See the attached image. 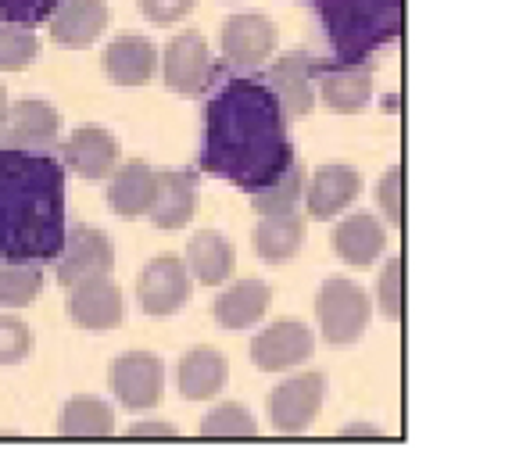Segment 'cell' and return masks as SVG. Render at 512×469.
Segmentation results:
<instances>
[{
	"label": "cell",
	"mask_w": 512,
	"mask_h": 469,
	"mask_svg": "<svg viewBox=\"0 0 512 469\" xmlns=\"http://www.w3.org/2000/svg\"><path fill=\"white\" fill-rule=\"evenodd\" d=\"M187 273L205 287H222L233 280V244L219 230H197L187 244Z\"/></svg>",
	"instance_id": "cell-26"
},
{
	"label": "cell",
	"mask_w": 512,
	"mask_h": 469,
	"mask_svg": "<svg viewBox=\"0 0 512 469\" xmlns=\"http://www.w3.org/2000/svg\"><path fill=\"white\" fill-rule=\"evenodd\" d=\"M172 380H176V391L187 401H212L222 394L226 380H230V362L219 348H190L176 369H172Z\"/></svg>",
	"instance_id": "cell-21"
},
{
	"label": "cell",
	"mask_w": 512,
	"mask_h": 469,
	"mask_svg": "<svg viewBox=\"0 0 512 469\" xmlns=\"http://www.w3.org/2000/svg\"><path fill=\"white\" fill-rule=\"evenodd\" d=\"M197 0H140V11L151 26H176L180 18H187L194 11Z\"/></svg>",
	"instance_id": "cell-36"
},
{
	"label": "cell",
	"mask_w": 512,
	"mask_h": 469,
	"mask_svg": "<svg viewBox=\"0 0 512 469\" xmlns=\"http://www.w3.org/2000/svg\"><path fill=\"white\" fill-rule=\"evenodd\" d=\"M158 72V47L140 33H122L104 47V76L115 86H144Z\"/></svg>",
	"instance_id": "cell-22"
},
{
	"label": "cell",
	"mask_w": 512,
	"mask_h": 469,
	"mask_svg": "<svg viewBox=\"0 0 512 469\" xmlns=\"http://www.w3.org/2000/svg\"><path fill=\"white\" fill-rule=\"evenodd\" d=\"M4 119H8V90L0 86V126H4Z\"/></svg>",
	"instance_id": "cell-39"
},
{
	"label": "cell",
	"mask_w": 512,
	"mask_h": 469,
	"mask_svg": "<svg viewBox=\"0 0 512 469\" xmlns=\"http://www.w3.org/2000/svg\"><path fill=\"white\" fill-rule=\"evenodd\" d=\"M190 290H194V280L187 273V262L176 255L151 258L137 276V301L154 319L176 316L190 301Z\"/></svg>",
	"instance_id": "cell-11"
},
{
	"label": "cell",
	"mask_w": 512,
	"mask_h": 469,
	"mask_svg": "<svg viewBox=\"0 0 512 469\" xmlns=\"http://www.w3.org/2000/svg\"><path fill=\"white\" fill-rule=\"evenodd\" d=\"M222 58L230 61L233 69H262L265 61H273L276 47H280V33H276V22L262 11H244V15H233L222 22L219 33Z\"/></svg>",
	"instance_id": "cell-8"
},
{
	"label": "cell",
	"mask_w": 512,
	"mask_h": 469,
	"mask_svg": "<svg viewBox=\"0 0 512 469\" xmlns=\"http://www.w3.org/2000/svg\"><path fill=\"white\" fill-rule=\"evenodd\" d=\"M373 301L380 308V316L398 323L402 319V258L394 255L384 262L380 276H376V287H373Z\"/></svg>",
	"instance_id": "cell-32"
},
{
	"label": "cell",
	"mask_w": 512,
	"mask_h": 469,
	"mask_svg": "<svg viewBox=\"0 0 512 469\" xmlns=\"http://www.w3.org/2000/svg\"><path fill=\"white\" fill-rule=\"evenodd\" d=\"M58 133H61L58 108L47 101H36V97L8 104V119L0 126V140L11 151H40V147H51L58 140Z\"/></svg>",
	"instance_id": "cell-15"
},
{
	"label": "cell",
	"mask_w": 512,
	"mask_h": 469,
	"mask_svg": "<svg viewBox=\"0 0 512 469\" xmlns=\"http://www.w3.org/2000/svg\"><path fill=\"white\" fill-rule=\"evenodd\" d=\"M305 180H308L305 165H301L298 151H291V154H287V162L280 165V172H276L273 180L251 190V208H255L258 215L298 212L301 197H305Z\"/></svg>",
	"instance_id": "cell-27"
},
{
	"label": "cell",
	"mask_w": 512,
	"mask_h": 469,
	"mask_svg": "<svg viewBox=\"0 0 512 469\" xmlns=\"http://www.w3.org/2000/svg\"><path fill=\"white\" fill-rule=\"evenodd\" d=\"M108 22H111V11L104 0H58V8L47 18V33L61 47L83 51L94 40H101Z\"/></svg>",
	"instance_id": "cell-18"
},
{
	"label": "cell",
	"mask_w": 512,
	"mask_h": 469,
	"mask_svg": "<svg viewBox=\"0 0 512 469\" xmlns=\"http://www.w3.org/2000/svg\"><path fill=\"white\" fill-rule=\"evenodd\" d=\"M291 151L273 90L258 79H226L205 108V169L255 190L273 180Z\"/></svg>",
	"instance_id": "cell-1"
},
{
	"label": "cell",
	"mask_w": 512,
	"mask_h": 469,
	"mask_svg": "<svg viewBox=\"0 0 512 469\" xmlns=\"http://www.w3.org/2000/svg\"><path fill=\"white\" fill-rule=\"evenodd\" d=\"M108 384L122 409L147 412L165 398V362L154 351H126L111 362Z\"/></svg>",
	"instance_id": "cell-6"
},
{
	"label": "cell",
	"mask_w": 512,
	"mask_h": 469,
	"mask_svg": "<svg viewBox=\"0 0 512 469\" xmlns=\"http://www.w3.org/2000/svg\"><path fill=\"white\" fill-rule=\"evenodd\" d=\"M251 362L262 373H287V369L301 366L312 359L316 351V333L301 319H276L265 330L251 337Z\"/></svg>",
	"instance_id": "cell-10"
},
{
	"label": "cell",
	"mask_w": 512,
	"mask_h": 469,
	"mask_svg": "<svg viewBox=\"0 0 512 469\" xmlns=\"http://www.w3.org/2000/svg\"><path fill=\"white\" fill-rule=\"evenodd\" d=\"M111 269H115V244L104 230L79 226L61 237L58 258H54V276L61 287H76L94 276H111Z\"/></svg>",
	"instance_id": "cell-9"
},
{
	"label": "cell",
	"mask_w": 512,
	"mask_h": 469,
	"mask_svg": "<svg viewBox=\"0 0 512 469\" xmlns=\"http://www.w3.org/2000/svg\"><path fill=\"white\" fill-rule=\"evenodd\" d=\"M69 290V316L76 326L101 333L126 323V298H122L119 283L111 280V276H94V280H83Z\"/></svg>",
	"instance_id": "cell-13"
},
{
	"label": "cell",
	"mask_w": 512,
	"mask_h": 469,
	"mask_svg": "<svg viewBox=\"0 0 512 469\" xmlns=\"http://www.w3.org/2000/svg\"><path fill=\"white\" fill-rule=\"evenodd\" d=\"M312 86L337 115H359L373 101V69L366 61H312Z\"/></svg>",
	"instance_id": "cell-7"
},
{
	"label": "cell",
	"mask_w": 512,
	"mask_h": 469,
	"mask_svg": "<svg viewBox=\"0 0 512 469\" xmlns=\"http://www.w3.org/2000/svg\"><path fill=\"white\" fill-rule=\"evenodd\" d=\"M369 319H373V298L348 276H330L316 290V323L319 337L333 348H348L362 341Z\"/></svg>",
	"instance_id": "cell-4"
},
{
	"label": "cell",
	"mask_w": 512,
	"mask_h": 469,
	"mask_svg": "<svg viewBox=\"0 0 512 469\" xmlns=\"http://www.w3.org/2000/svg\"><path fill=\"white\" fill-rule=\"evenodd\" d=\"M33 351V330L18 316H0V366H18Z\"/></svg>",
	"instance_id": "cell-33"
},
{
	"label": "cell",
	"mask_w": 512,
	"mask_h": 469,
	"mask_svg": "<svg viewBox=\"0 0 512 469\" xmlns=\"http://www.w3.org/2000/svg\"><path fill=\"white\" fill-rule=\"evenodd\" d=\"M376 208H380V219L398 230L402 226V165H391V169L376 180Z\"/></svg>",
	"instance_id": "cell-34"
},
{
	"label": "cell",
	"mask_w": 512,
	"mask_h": 469,
	"mask_svg": "<svg viewBox=\"0 0 512 469\" xmlns=\"http://www.w3.org/2000/svg\"><path fill=\"white\" fill-rule=\"evenodd\" d=\"M197 212V176L194 172L165 169L154 172V197H151V222L158 230H183Z\"/></svg>",
	"instance_id": "cell-19"
},
{
	"label": "cell",
	"mask_w": 512,
	"mask_h": 469,
	"mask_svg": "<svg viewBox=\"0 0 512 469\" xmlns=\"http://www.w3.org/2000/svg\"><path fill=\"white\" fill-rule=\"evenodd\" d=\"M265 86L273 90L287 119H305L316 108V86H312V58L305 51H291L276 58L265 72Z\"/></svg>",
	"instance_id": "cell-17"
},
{
	"label": "cell",
	"mask_w": 512,
	"mask_h": 469,
	"mask_svg": "<svg viewBox=\"0 0 512 469\" xmlns=\"http://www.w3.org/2000/svg\"><path fill=\"white\" fill-rule=\"evenodd\" d=\"M65 165L79 180H108L119 165V140L104 126H79L65 140Z\"/></svg>",
	"instance_id": "cell-20"
},
{
	"label": "cell",
	"mask_w": 512,
	"mask_h": 469,
	"mask_svg": "<svg viewBox=\"0 0 512 469\" xmlns=\"http://www.w3.org/2000/svg\"><path fill=\"white\" fill-rule=\"evenodd\" d=\"M108 205L122 219H140L151 208L154 197V169L144 158H129L126 165H115L108 176Z\"/></svg>",
	"instance_id": "cell-24"
},
{
	"label": "cell",
	"mask_w": 512,
	"mask_h": 469,
	"mask_svg": "<svg viewBox=\"0 0 512 469\" xmlns=\"http://www.w3.org/2000/svg\"><path fill=\"white\" fill-rule=\"evenodd\" d=\"M54 8H58V0H0V18L36 29L51 18Z\"/></svg>",
	"instance_id": "cell-35"
},
{
	"label": "cell",
	"mask_w": 512,
	"mask_h": 469,
	"mask_svg": "<svg viewBox=\"0 0 512 469\" xmlns=\"http://www.w3.org/2000/svg\"><path fill=\"white\" fill-rule=\"evenodd\" d=\"M40 294H43L40 265L0 255V308H26Z\"/></svg>",
	"instance_id": "cell-29"
},
{
	"label": "cell",
	"mask_w": 512,
	"mask_h": 469,
	"mask_svg": "<svg viewBox=\"0 0 512 469\" xmlns=\"http://www.w3.org/2000/svg\"><path fill=\"white\" fill-rule=\"evenodd\" d=\"M158 58H162V79L172 94L201 97L215 83V58L208 51V40L197 29L176 33Z\"/></svg>",
	"instance_id": "cell-5"
},
{
	"label": "cell",
	"mask_w": 512,
	"mask_h": 469,
	"mask_svg": "<svg viewBox=\"0 0 512 469\" xmlns=\"http://www.w3.org/2000/svg\"><path fill=\"white\" fill-rule=\"evenodd\" d=\"M61 437H111L115 434V409L94 394H76L58 412Z\"/></svg>",
	"instance_id": "cell-28"
},
{
	"label": "cell",
	"mask_w": 512,
	"mask_h": 469,
	"mask_svg": "<svg viewBox=\"0 0 512 469\" xmlns=\"http://www.w3.org/2000/svg\"><path fill=\"white\" fill-rule=\"evenodd\" d=\"M273 305V287L265 280H233L212 305V316L222 330H251L262 323Z\"/></svg>",
	"instance_id": "cell-23"
},
{
	"label": "cell",
	"mask_w": 512,
	"mask_h": 469,
	"mask_svg": "<svg viewBox=\"0 0 512 469\" xmlns=\"http://www.w3.org/2000/svg\"><path fill=\"white\" fill-rule=\"evenodd\" d=\"M326 401V376L323 373H294L287 376L269 398V419L280 434H305L316 423Z\"/></svg>",
	"instance_id": "cell-12"
},
{
	"label": "cell",
	"mask_w": 512,
	"mask_h": 469,
	"mask_svg": "<svg viewBox=\"0 0 512 469\" xmlns=\"http://www.w3.org/2000/svg\"><path fill=\"white\" fill-rule=\"evenodd\" d=\"M333 47V58L366 61L402 36V0H308Z\"/></svg>",
	"instance_id": "cell-3"
},
{
	"label": "cell",
	"mask_w": 512,
	"mask_h": 469,
	"mask_svg": "<svg viewBox=\"0 0 512 469\" xmlns=\"http://www.w3.org/2000/svg\"><path fill=\"white\" fill-rule=\"evenodd\" d=\"M201 437H215V441H233V437H258V419L251 409L237 405V401H222L201 419Z\"/></svg>",
	"instance_id": "cell-31"
},
{
	"label": "cell",
	"mask_w": 512,
	"mask_h": 469,
	"mask_svg": "<svg viewBox=\"0 0 512 469\" xmlns=\"http://www.w3.org/2000/svg\"><path fill=\"white\" fill-rule=\"evenodd\" d=\"M305 233L308 222L298 212L287 215H262V222L251 233V244H255V255L269 265H283L298 258V251L305 248Z\"/></svg>",
	"instance_id": "cell-25"
},
{
	"label": "cell",
	"mask_w": 512,
	"mask_h": 469,
	"mask_svg": "<svg viewBox=\"0 0 512 469\" xmlns=\"http://www.w3.org/2000/svg\"><path fill=\"white\" fill-rule=\"evenodd\" d=\"M129 441H180V430L169 419H140L126 430Z\"/></svg>",
	"instance_id": "cell-37"
},
{
	"label": "cell",
	"mask_w": 512,
	"mask_h": 469,
	"mask_svg": "<svg viewBox=\"0 0 512 469\" xmlns=\"http://www.w3.org/2000/svg\"><path fill=\"white\" fill-rule=\"evenodd\" d=\"M40 51L36 29L0 18V72H26L33 61H40Z\"/></svg>",
	"instance_id": "cell-30"
},
{
	"label": "cell",
	"mask_w": 512,
	"mask_h": 469,
	"mask_svg": "<svg viewBox=\"0 0 512 469\" xmlns=\"http://www.w3.org/2000/svg\"><path fill=\"white\" fill-rule=\"evenodd\" d=\"M341 437H384L376 427H366V423H351V427L341 430Z\"/></svg>",
	"instance_id": "cell-38"
},
{
	"label": "cell",
	"mask_w": 512,
	"mask_h": 469,
	"mask_svg": "<svg viewBox=\"0 0 512 469\" xmlns=\"http://www.w3.org/2000/svg\"><path fill=\"white\" fill-rule=\"evenodd\" d=\"M61 172L33 151H0V251L36 262L61 248Z\"/></svg>",
	"instance_id": "cell-2"
},
{
	"label": "cell",
	"mask_w": 512,
	"mask_h": 469,
	"mask_svg": "<svg viewBox=\"0 0 512 469\" xmlns=\"http://www.w3.org/2000/svg\"><path fill=\"white\" fill-rule=\"evenodd\" d=\"M333 255L351 269H369L387 251V226L373 212H351L333 226Z\"/></svg>",
	"instance_id": "cell-16"
},
{
	"label": "cell",
	"mask_w": 512,
	"mask_h": 469,
	"mask_svg": "<svg viewBox=\"0 0 512 469\" xmlns=\"http://www.w3.org/2000/svg\"><path fill=\"white\" fill-rule=\"evenodd\" d=\"M362 194V172L348 162H330L305 180V208L312 219H337L341 212H348Z\"/></svg>",
	"instance_id": "cell-14"
}]
</instances>
